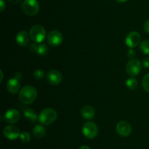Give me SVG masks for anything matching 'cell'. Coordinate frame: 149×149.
<instances>
[{
    "instance_id": "obj_10",
    "label": "cell",
    "mask_w": 149,
    "mask_h": 149,
    "mask_svg": "<svg viewBox=\"0 0 149 149\" xmlns=\"http://www.w3.org/2000/svg\"><path fill=\"white\" fill-rule=\"evenodd\" d=\"M141 40V36L138 32H131L127 35L125 42L130 48H134L138 46Z\"/></svg>"
},
{
    "instance_id": "obj_2",
    "label": "cell",
    "mask_w": 149,
    "mask_h": 149,
    "mask_svg": "<svg viewBox=\"0 0 149 149\" xmlns=\"http://www.w3.org/2000/svg\"><path fill=\"white\" fill-rule=\"evenodd\" d=\"M58 118V113L52 108H45L39 114L38 121L44 125H49L55 122Z\"/></svg>"
},
{
    "instance_id": "obj_25",
    "label": "cell",
    "mask_w": 149,
    "mask_h": 149,
    "mask_svg": "<svg viewBox=\"0 0 149 149\" xmlns=\"http://www.w3.org/2000/svg\"><path fill=\"white\" fill-rule=\"evenodd\" d=\"M29 49L30 50L31 52H37L38 50V45L36 43H31L29 45Z\"/></svg>"
},
{
    "instance_id": "obj_1",
    "label": "cell",
    "mask_w": 149,
    "mask_h": 149,
    "mask_svg": "<svg viewBox=\"0 0 149 149\" xmlns=\"http://www.w3.org/2000/svg\"><path fill=\"white\" fill-rule=\"evenodd\" d=\"M37 96V91L33 86L27 85L20 89L19 92V99L23 104H31Z\"/></svg>"
},
{
    "instance_id": "obj_14",
    "label": "cell",
    "mask_w": 149,
    "mask_h": 149,
    "mask_svg": "<svg viewBox=\"0 0 149 149\" xmlns=\"http://www.w3.org/2000/svg\"><path fill=\"white\" fill-rule=\"evenodd\" d=\"M20 88V84L19 80L16 78H11L7 81V89L10 93L15 94L19 91Z\"/></svg>"
},
{
    "instance_id": "obj_7",
    "label": "cell",
    "mask_w": 149,
    "mask_h": 149,
    "mask_svg": "<svg viewBox=\"0 0 149 149\" xmlns=\"http://www.w3.org/2000/svg\"><path fill=\"white\" fill-rule=\"evenodd\" d=\"M63 37L62 34L58 31H51L47 34V42L52 46H59L63 43Z\"/></svg>"
},
{
    "instance_id": "obj_26",
    "label": "cell",
    "mask_w": 149,
    "mask_h": 149,
    "mask_svg": "<svg viewBox=\"0 0 149 149\" xmlns=\"http://www.w3.org/2000/svg\"><path fill=\"white\" fill-rule=\"evenodd\" d=\"M143 66L145 68H149V58H146L143 61Z\"/></svg>"
},
{
    "instance_id": "obj_23",
    "label": "cell",
    "mask_w": 149,
    "mask_h": 149,
    "mask_svg": "<svg viewBox=\"0 0 149 149\" xmlns=\"http://www.w3.org/2000/svg\"><path fill=\"white\" fill-rule=\"evenodd\" d=\"M45 72L43 71L41 69H38V70H36L33 73V76L35 79L36 80H42L44 77H45Z\"/></svg>"
},
{
    "instance_id": "obj_28",
    "label": "cell",
    "mask_w": 149,
    "mask_h": 149,
    "mask_svg": "<svg viewBox=\"0 0 149 149\" xmlns=\"http://www.w3.org/2000/svg\"><path fill=\"white\" fill-rule=\"evenodd\" d=\"M6 7V4L4 3V0H0V10H1V12L4 11V10Z\"/></svg>"
},
{
    "instance_id": "obj_32",
    "label": "cell",
    "mask_w": 149,
    "mask_h": 149,
    "mask_svg": "<svg viewBox=\"0 0 149 149\" xmlns=\"http://www.w3.org/2000/svg\"><path fill=\"white\" fill-rule=\"evenodd\" d=\"M0 72H1V80H0V82L2 81L3 80V72H2V70H0Z\"/></svg>"
},
{
    "instance_id": "obj_6",
    "label": "cell",
    "mask_w": 149,
    "mask_h": 149,
    "mask_svg": "<svg viewBox=\"0 0 149 149\" xmlns=\"http://www.w3.org/2000/svg\"><path fill=\"white\" fill-rule=\"evenodd\" d=\"M142 64L138 59H131L126 65V72L129 75L135 77L141 72Z\"/></svg>"
},
{
    "instance_id": "obj_30",
    "label": "cell",
    "mask_w": 149,
    "mask_h": 149,
    "mask_svg": "<svg viewBox=\"0 0 149 149\" xmlns=\"http://www.w3.org/2000/svg\"><path fill=\"white\" fill-rule=\"evenodd\" d=\"M79 149H90V148L88 147V146H87V145H82V146H81V147H80Z\"/></svg>"
},
{
    "instance_id": "obj_24",
    "label": "cell",
    "mask_w": 149,
    "mask_h": 149,
    "mask_svg": "<svg viewBox=\"0 0 149 149\" xmlns=\"http://www.w3.org/2000/svg\"><path fill=\"white\" fill-rule=\"evenodd\" d=\"M136 53H135V51H134L132 48H130L129 51H127V57L130 59H134V57L135 56Z\"/></svg>"
},
{
    "instance_id": "obj_27",
    "label": "cell",
    "mask_w": 149,
    "mask_h": 149,
    "mask_svg": "<svg viewBox=\"0 0 149 149\" xmlns=\"http://www.w3.org/2000/svg\"><path fill=\"white\" fill-rule=\"evenodd\" d=\"M144 30L149 34V19H148L144 23Z\"/></svg>"
},
{
    "instance_id": "obj_3",
    "label": "cell",
    "mask_w": 149,
    "mask_h": 149,
    "mask_svg": "<svg viewBox=\"0 0 149 149\" xmlns=\"http://www.w3.org/2000/svg\"><path fill=\"white\" fill-rule=\"evenodd\" d=\"M23 13L29 16H34L39 11V3L37 0H23L21 4Z\"/></svg>"
},
{
    "instance_id": "obj_20",
    "label": "cell",
    "mask_w": 149,
    "mask_h": 149,
    "mask_svg": "<svg viewBox=\"0 0 149 149\" xmlns=\"http://www.w3.org/2000/svg\"><path fill=\"white\" fill-rule=\"evenodd\" d=\"M48 47L45 44H40L38 45L37 53L39 56H45L48 53Z\"/></svg>"
},
{
    "instance_id": "obj_17",
    "label": "cell",
    "mask_w": 149,
    "mask_h": 149,
    "mask_svg": "<svg viewBox=\"0 0 149 149\" xmlns=\"http://www.w3.org/2000/svg\"><path fill=\"white\" fill-rule=\"evenodd\" d=\"M23 115L28 120L31 121V122H36V121L39 118V115H36V112L31 108H26L23 111Z\"/></svg>"
},
{
    "instance_id": "obj_19",
    "label": "cell",
    "mask_w": 149,
    "mask_h": 149,
    "mask_svg": "<svg viewBox=\"0 0 149 149\" xmlns=\"http://www.w3.org/2000/svg\"><path fill=\"white\" fill-rule=\"evenodd\" d=\"M140 49L143 53L146 55H149V40L145 39L142 41L140 44Z\"/></svg>"
},
{
    "instance_id": "obj_15",
    "label": "cell",
    "mask_w": 149,
    "mask_h": 149,
    "mask_svg": "<svg viewBox=\"0 0 149 149\" xmlns=\"http://www.w3.org/2000/svg\"><path fill=\"white\" fill-rule=\"evenodd\" d=\"M81 115L85 119H92L95 116V110L91 106L84 105L81 108L80 110Z\"/></svg>"
},
{
    "instance_id": "obj_16",
    "label": "cell",
    "mask_w": 149,
    "mask_h": 149,
    "mask_svg": "<svg viewBox=\"0 0 149 149\" xmlns=\"http://www.w3.org/2000/svg\"><path fill=\"white\" fill-rule=\"evenodd\" d=\"M45 134H46V129L41 124L35 126L34 128L33 129V134L36 138H42Z\"/></svg>"
},
{
    "instance_id": "obj_9",
    "label": "cell",
    "mask_w": 149,
    "mask_h": 149,
    "mask_svg": "<svg viewBox=\"0 0 149 149\" xmlns=\"http://www.w3.org/2000/svg\"><path fill=\"white\" fill-rule=\"evenodd\" d=\"M3 134H4V137L8 140H15L17 137H20V131L17 127L11 124V125L4 127V130H3Z\"/></svg>"
},
{
    "instance_id": "obj_29",
    "label": "cell",
    "mask_w": 149,
    "mask_h": 149,
    "mask_svg": "<svg viewBox=\"0 0 149 149\" xmlns=\"http://www.w3.org/2000/svg\"><path fill=\"white\" fill-rule=\"evenodd\" d=\"M22 1H23V0H8L9 2L13 4H19V3L21 2Z\"/></svg>"
},
{
    "instance_id": "obj_12",
    "label": "cell",
    "mask_w": 149,
    "mask_h": 149,
    "mask_svg": "<svg viewBox=\"0 0 149 149\" xmlns=\"http://www.w3.org/2000/svg\"><path fill=\"white\" fill-rule=\"evenodd\" d=\"M62 74L58 70H51L47 74V80L52 85H58L62 81Z\"/></svg>"
},
{
    "instance_id": "obj_18",
    "label": "cell",
    "mask_w": 149,
    "mask_h": 149,
    "mask_svg": "<svg viewBox=\"0 0 149 149\" xmlns=\"http://www.w3.org/2000/svg\"><path fill=\"white\" fill-rule=\"evenodd\" d=\"M126 86L127 87L131 90H135L138 88V82L135 77H130L126 80Z\"/></svg>"
},
{
    "instance_id": "obj_21",
    "label": "cell",
    "mask_w": 149,
    "mask_h": 149,
    "mask_svg": "<svg viewBox=\"0 0 149 149\" xmlns=\"http://www.w3.org/2000/svg\"><path fill=\"white\" fill-rule=\"evenodd\" d=\"M142 86L146 91L149 93V73L146 74L143 78Z\"/></svg>"
},
{
    "instance_id": "obj_5",
    "label": "cell",
    "mask_w": 149,
    "mask_h": 149,
    "mask_svg": "<svg viewBox=\"0 0 149 149\" xmlns=\"http://www.w3.org/2000/svg\"><path fill=\"white\" fill-rule=\"evenodd\" d=\"M83 134L88 139H94L98 134V127L93 121H87L81 128Z\"/></svg>"
},
{
    "instance_id": "obj_11",
    "label": "cell",
    "mask_w": 149,
    "mask_h": 149,
    "mask_svg": "<svg viewBox=\"0 0 149 149\" xmlns=\"http://www.w3.org/2000/svg\"><path fill=\"white\" fill-rule=\"evenodd\" d=\"M20 118V114L17 110L10 108L7 110L4 113V120L7 124H15L18 122Z\"/></svg>"
},
{
    "instance_id": "obj_22",
    "label": "cell",
    "mask_w": 149,
    "mask_h": 149,
    "mask_svg": "<svg viewBox=\"0 0 149 149\" xmlns=\"http://www.w3.org/2000/svg\"><path fill=\"white\" fill-rule=\"evenodd\" d=\"M20 139L23 143H29L30 142L31 137V134H29L28 131H23L22 133H20Z\"/></svg>"
},
{
    "instance_id": "obj_4",
    "label": "cell",
    "mask_w": 149,
    "mask_h": 149,
    "mask_svg": "<svg viewBox=\"0 0 149 149\" xmlns=\"http://www.w3.org/2000/svg\"><path fill=\"white\" fill-rule=\"evenodd\" d=\"M29 35L32 40L37 43H41L46 37V30L41 25H34L31 28Z\"/></svg>"
},
{
    "instance_id": "obj_31",
    "label": "cell",
    "mask_w": 149,
    "mask_h": 149,
    "mask_svg": "<svg viewBox=\"0 0 149 149\" xmlns=\"http://www.w3.org/2000/svg\"><path fill=\"white\" fill-rule=\"evenodd\" d=\"M116 1H117V2L119 3H124V2H126L127 0H115Z\"/></svg>"
},
{
    "instance_id": "obj_8",
    "label": "cell",
    "mask_w": 149,
    "mask_h": 149,
    "mask_svg": "<svg viewBox=\"0 0 149 149\" xmlns=\"http://www.w3.org/2000/svg\"><path fill=\"white\" fill-rule=\"evenodd\" d=\"M116 132L122 137H128L132 133V127L126 121H121L116 124Z\"/></svg>"
},
{
    "instance_id": "obj_13",
    "label": "cell",
    "mask_w": 149,
    "mask_h": 149,
    "mask_svg": "<svg viewBox=\"0 0 149 149\" xmlns=\"http://www.w3.org/2000/svg\"><path fill=\"white\" fill-rule=\"evenodd\" d=\"M16 43L20 47H25L29 42V35L26 31H21L18 32L15 37Z\"/></svg>"
}]
</instances>
